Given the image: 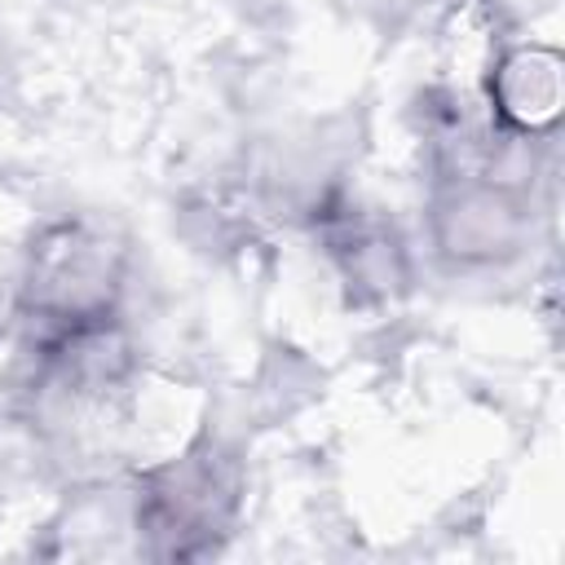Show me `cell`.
Here are the masks:
<instances>
[{"mask_svg": "<svg viewBox=\"0 0 565 565\" xmlns=\"http://www.w3.org/2000/svg\"><path fill=\"white\" fill-rule=\"evenodd\" d=\"M119 291V260L110 243L84 225H57L31 252L26 274V322L44 353L84 349L106 335Z\"/></svg>", "mask_w": 565, "mask_h": 565, "instance_id": "obj_1", "label": "cell"}, {"mask_svg": "<svg viewBox=\"0 0 565 565\" xmlns=\"http://www.w3.org/2000/svg\"><path fill=\"white\" fill-rule=\"evenodd\" d=\"M234 508V486L221 477L212 459H181L177 468H163L150 490L141 494V521L150 534H163V552H194V539H207L225 525Z\"/></svg>", "mask_w": 565, "mask_h": 565, "instance_id": "obj_2", "label": "cell"}]
</instances>
